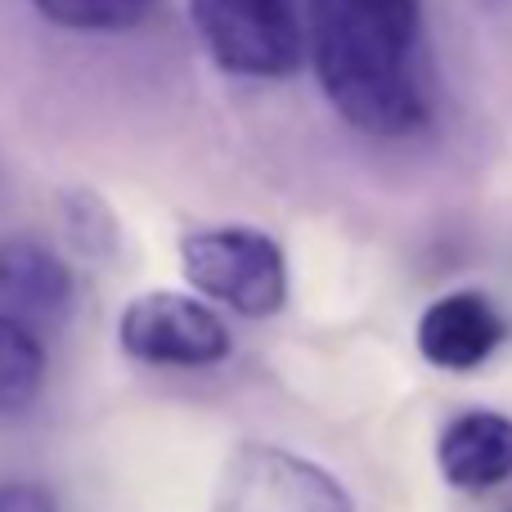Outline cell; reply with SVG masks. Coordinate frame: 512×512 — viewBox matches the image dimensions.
<instances>
[{
	"label": "cell",
	"instance_id": "1",
	"mask_svg": "<svg viewBox=\"0 0 512 512\" xmlns=\"http://www.w3.org/2000/svg\"><path fill=\"white\" fill-rule=\"evenodd\" d=\"M306 50L328 104L355 131L400 140L432 122L423 0H306Z\"/></svg>",
	"mask_w": 512,
	"mask_h": 512
},
{
	"label": "cell",
	"instance_id": "2",
	"mask_svg": "<svg viewBox=\"0 0 512 512\" xmlns=\"http://www.w3.org/2000/svg\"><path fill=\"white\" fill-rule=\"evenodd\" d=\"M180 270L207 301L243 319H270L288 301V256L256 225H212L180 239Z\"/></svg>",
	"mask_w": 512,
	"mask_h": 512
},
{
	"label": "cell",
	"instance_id": "3",
	"mask_svg": "<svg viewBox=\"0 0 512 512\" xmlns=\"http://www.w3.org/2000/svg\"><path fill=\"white\" fill-rule=\"evenodd\" d=\"M198 41L230 77L279 81L306 59V14L297 0H189Z\"/></svg>",
	"mask_w": 512,
	"mask_h": 512
},
{
	"label": "cell",
	"instance_id": "4",
	"mask_svg": "<svg viewBox=\"0 0 512 512\" xmlns=\"http://www.w3.org/2000/svg\"><path fill=\"white\" fill-rule=\"evenodd\" d=\"M212 512H355V504L342 481L315 459L248 441L225 463Z\"/></svg>",
	"mask_w": 512,
	"mask_h": 512
},
{
	"label": "cell",
	"instance_id": "5",
	"mask_svg": "<svg viewBox=\"0 0 512 512\" xmlns=\"http://www.w3.org/2000/svg\"><path fill=\"white\" fill-rule=\"evenodd\" d=\"M117 342L131 360L158 369H207L230 355V328L207 301L185 292H140L122 306Z\"/></svg>",
	"mask_w": 512,
	"mask_h": 512
},
{
	"label": "cell",
	"instance_id": "6",
	"mask_svg": "<svg viewBox=\"0 0 512 512\" xmlns=\"http://www.w3.org/2000/svg\"><path fill=\"white\" fill-rule=\"evenodd\" d=\"M508 315L477 288H454L436 297L432 306L418 315L414 342L432 369L445 373H472L508 342Z\"/></svg>",
	"mask_w": 512,
	"mask_h": 512
},
{
	"label": "cell",
	"instance_id": "7",
	"mask_svg": "<svg viewBox=\"0 0 512 512\" xmlns=\"http://www.w3.org/2000/svg\"><path fill=\"white\" fill-rule=\"evenodd\" d=\"M436 468L454 490H495L512 477V418L499 409H463L436 441Z\"/></svg>",
	"mask_w": 512,
	"mask_h": 512
},
{
	"label": "cell",
	"instance_id": "8",
	"mask_svg": "<svg viewBox=\"0 0 512 512\" xmlns=\"http://www.w3.org/2000/svg\"><path fill=\"white\" fill-rule=\"evenodd\" d=\"M77 297L68 261L36 239H0V310L23 324L68 315Z\"/></svg>",
	"mask_w": 512,
	"mask_h": 512
},
{
	"label": "cell",
	"instance_id": "9",
	"mask_svg": "<svg viewBox=\"0 0 512 512\" xmlns=\"http://www.w3.org/2000/svg\"><path fill=\"white\" fill-rule=\"evenodd\" d=\"M45 382V346L32 324L0 310V418L23 414Z\"/></svg>",
	"mask_w": 512,
	"mask_h": 512
},
{
	"label": "cell",
	"instance_id": "10",
	"mask_svg": "<svg viewBox=\"0 0 512 512\" xmlns=\"http://www.w3.org/2000/svg\"><path fill=\"white\" fill-rule=\"evenodd\" d=\"M32 5L68 32H131L158 9V0H32Z\"/></svg>",
	"mask_w": 512,
	"mask_h": 512
},
{
	"label": "cell",
	"instance_id": "11",
	"mask_svg": "<svg viewBox=\"0 0 512 512\" xmlns=\"http://www.w3.org/2000/svg\"><path fill=\"white\" fill-rule=\"evenodd\" d=\"M0 512H59V504L45 486L9 481V486H0Z\"/></svg>",
	"mask_w": 512,
	"mask_h": 512
}]
</instances>
